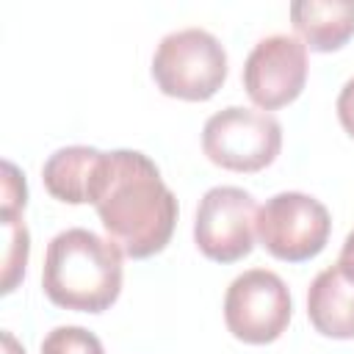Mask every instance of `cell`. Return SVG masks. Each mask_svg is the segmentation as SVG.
Instances as JSON below:
<instances>
[{
  "label": "cell",
  "mask_w": 354,
  "mask_h": 354,
  "mask_svg": "<svg viewBox=\"0 0 354 354\" xmlns=\"http://www.w3.org/2000/svg\"><path fill=\"white\" fill-rule=\"evenodd\" d=\"M88 202L108 232V241L133 260L152 257L166 249L177 224V199L160 180L158 166L138 149L102 152Z\"/></svg>",
  "instance_id": "6da1fadb"
},
{
  "label": "cell",
  "mask_w": 354,
  "mask_h": 354,
  "mask_svg": "<svg viewBox=\"0 0 354 354\" xmlns=\"http://www.w3.org/2000/svg\"><path fill=\"white\" fill-rule=\"evenodd\" d=\"M41 288L64 310L102 313L122 290V252L91 230H64L47 243Z\"/></svg>",
  "instance_id": "7a4b0ae2"
},
{
  "label": "cell",
  "mask_w": 354,
  "mask_h": 354,
  "mask_svg": "<svg viewBox=\"0 0 354 354\" xmlns=\"http://www.w3.org/2000/svg\"><path fill=\"white\" fill-rule=\"evenodd\" d=\"M152 77L166 97L202 102L221 88L227 77V53L213 33L183 28L160 39L152 55Z\"/></svg>",
  "instance_id": "3957f363"
},
{
  "label": "cell",
  "mask_w": 354,
  "mask_h": 354,
  "mask_svg": "<svg viewBox=\"0 0 354 354\" xmlns=\"http://www.w3.org/2000/svg\"><path fill=\"white\" fill-rule=\"evenodd\" d=\"M202 149L210 163L252 174L271 166L279 155L282 127L268 111L230 105L205 122Z\"/></svg>",
  "instance_id": "277c9868"
},
{
  "label": "cell",
  "mask_w": 354,
  "mask_h": 354,
  "mask_svg": "<svg viewBox=\"0 0 354 354\" xmlns=\"http://www.w3.org/2000/svg\"><path fill=\"white\" fill-rule=\"evenodd\" d=\"M332 218L329 210L301 191H282L274 194L260 210L254 232L260 243L285 263H304L329 241Z\"/></svg>",
  "instance_id": "5b68a950"
},
{
  "label": "cell",
  "mask_w": 354,
  "mask_h": 354,
  "mask_svg": "<svg viewBox=\"0 0 354 354\" xmlns=\"http://www.w3.org/2000/svg\"><path fill=\"white\" fill-rule=\"evenodd\" d=\"M290 293L279 274L249 268L235 277L224 296L227 329L252 346L274 343L290 321Z\"/></svg>",
  "instance_id": "8992f818"
},
{
  "label": "cell",
  "mask_w": 354,
  "mask_h": 354,
  "mask_svg": "<svg viewBox=\"0 0 354 354\" xmlns=\"http://www.w3.org/2000/svg\"><path fill=\"white\" fill-rule=\"evenodd\" d=\"M254 224H257L254 196L235 185H216L199 199L194 241L207 260L235 263L252 252Z\"/></svg>",
  "instance_id": "52a82bcc"
},
{
  "label": "cell",
  "mask_w": 354,
  "mask_h": 354,
  "mask_svg": "<svg viewBox=\"0 0 354 354\" xmlns=\"http://www.w3.org/2000/svg\"><path fill=\"white\" fill-rule=\"evenodd\" d=\"M307 83V47L285 33L260 39L243 64V88L260 111L293 102Z\"/></svg>",
  "instance_id": "ba28073f"
},
{
  "label": "cell",
  "mask_w": 354,
  "mask_h": 354,
  "mask_svg": "<svg viewBox=\"0 0 354 354\" xmlns=\"http://www.w3.org/2000/svg\"><path fill=\"white\" fill-rule=\"evenodd\" d=\"M307 315L315 332L351 340L354 337V282L337 268H324L307 290Z\"/></svg>",
  "instance_id": "9c48e42d"
},
{
  "label": "cell",
  "mask_w": 354,
  "mask_h": 354,
  "mask_svg": "<svg viewBox=\"0 0 354 354\" xmlns=\"http://www.w3.org/2000/svg\"><path fill=\"white\" fill-rule=\"evenodd\" d=\"M290 22L304 47L315 53L340 50L354 36V0H296Z\"/></svg>",
  "instance_id": "30bf717a"
},
{
  "label": "cell",
  "mask_w": 354,
  "mask_h": 354,
  "mask_svg": "<svg viewBox=\"0 0 354 354\" xmlns=\"http://www.w3.org/2000/svg\"><path fill=\"white\" fill-rule=\"evenodd\" d=\"M100 155L102 152L94 147H61V149H55L41 166L44 188L58 202H69V205L88 202V185H91V174H94Z\"/></svg>",
  "instance_id": "8fae6325"
},
{
  "label": "cell",
  "mask_w": 354,
  "mask_h": 354,
  "mask_svg": "<svg viewBox=\"0 0 354 354\" xmlns=\"http://www.w3.org/2000/svg\"><path fill=\"white\" fill-rule=\"evenodd\" d=\"M3 227H6V235H8L6 260H3V293H11L17 288V282L25 277V263H28V252H30V235H28L25 224L17 216H3Z\"/></svg>",
  "instance_id": "7c38bea8"
},
{
  "label": "cell",
  "mask_w": 354,
  "mask_h": 354,
  "mask_svg": "<svg viewBox=\"0 0 354 354\" xmlns=\"http://www.w3.org/2000/svg\"><path fill=\"white\" fill-rule=\"evenodd\" d=\"M41 354H105L94 332L83 326H55L41 340Z\"/></svg>",
  "instance_id": "4fadbf2b"
},
{
  "label": "cell",
  "mask_w": 354,
  "mask_h": 354,
  "mask_svg": "<svg viewBox=\"0 0 354 354\" xmlns=\"http://www.w3.org/2000/svg\"><path fill=\"white\" fill-rule=\"evenodd\" d=\"M28 202L25 177L11 160H3V216H17Z\"/></svg>",
  "instance_id": "5bb4252c"
},
{
  "label": "cell",
  "mask_w": 354,
  "mask_h": 354,
  "mask_svg": "<svg viewBox=\"0 0 354 354\" xmlns=\"http://www.w3.org/2000/svg\"><path fill=\"white\" fill-rule=\"evenodd\" d=\"M337 119H340L343 130L354 138V77L346 80V86L337 94Z\"/></svg>",
  "instance_id": "9a60e30c"
},
{
  "label": "cell",
  "mask_w": 354,
  "mask_h": 354,
  "mask_svg": "<svg viewBox=\"0 0 354 354\" xmlns=\"http://www.w3.org/2000/svg\"><path fill=\"white\" fill-rule=\"evenodd\" d=\"M351 282H354V230L346 235V241H343V249H340V257H337V263H335Z\"/></svg>",
  "instance_id": "2e32d148"
},
{
  "label": "cell",
  "mask_w": 354,
  "mask_h": 354,
  "mask_svg": "<svg viewBox=\"0 0 354 354\" xmlns=\"http://www.w3.org/2000/svg\"><path fill=\"white\" fill-rule=\"evenodd\" d=\"M3 343H6V354H25V351L17 346V340L11 337V332H3Z\"/></svg>",
  "instance_id": "e0dca14e"
}]
</instances>
